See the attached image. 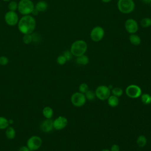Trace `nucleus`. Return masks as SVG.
<instances>
[{
    "label": "nucleus",
    "mask_w": 151,
    "mask_h": 151,
    "mask_svg": "<svg viewBox=\"0 0 151 151\" xmlns=\"http://www.w3.org/2000/svg\"><path fill=\"white\" fill-rule=\"evenodd\" d=\"M35 25L34 18L29 15L22 17L18 22V29L23 34H31L34 30Z\"/></svg>",
    "instance_id": "1"
},
{
    "label": "nucleus",
    "mask_w": 151,
    "mask_h": 151,
    "mask_svg": "<svg viewBox=\"0 0 151 151\" xmlns=\"http://www.w3.org/2000/svg\"><path fill=\"white\" fill-rule=\"evenodd\" d=\"M87 50V44L86 42L82 40L75 41L71 46L70 51L73 55L78 57L86 53Z\"/></svg>",
    "instance_id": "2"
},
{
    "label": "nucleus",
    "mask_w": 151,
    "mask_h": 151,
    "mask_svg": "<svg viewBox=\"0 0 151 151\" xmlns=\"http://www.w3.org/2000/svg\"><path fill=\"white\" fill-rule=\"evenodd\" d=\"M117 8L123 14H130L134 11L135 4L133 0H118Z\"/></svg>",
    "instance_id": "3"
},
{
    "label": "nucleus",
    "mask_w": 151,
    "mask_h": 151,
    "mask_svg": "<svg viewBox=\"0 0 151 151\" xmlns=\"http://www.w3.org/2000/svg\"><path fill=\"white\" fill-rule=\"evenodd\" d=\"M34 3L31 0H21L18 4V10L24 15H28L34 10Z\"/></svg>",
    "instance_id": "4"
},
{
    "label": "nucleus",
    "mask_w": 151,
    "mask_h": 151,
    "mask_svg": "<svg viewBox=\"0 0 151 151\" xmlns=\"http://www.w3.org/2000/svg\"><path fill=\"white\" fill-rule=\"evenodd\" d=\"M42 143V140L40 136H32L27 141V146L31 150L35 151L40 149Z\"/></svg>",
    "instance_id": "5"
},
{
    "label": "nucleus",
    "mask_w": 151,
    "mask_h": 151,
    "mask_svg": "<svg viewBox=\"0 0 151 151\" xmlns=\"http://www.w3.org/2000/svg\"><path fill=\"white\" fill-rule=\"evenodd\" d=\"M104 34L105 31L103 27L100 26H96L91 29L90 36L92 41L99 42L103 38Z\"/></svg>",
    "instance_id": "6"
},
{
    "label": "nucleus",
    "mask_w": 151,
    "mask_h": 151,
    "mask_svg": "<svg viewBox=\"0 0 151 151\" xmlns=\"http://www.w3.org/2000/svg\"><path fill=\"white\" fill-rule=\"evenodd\" d=\"M71 101L74 106L81 107L86 102L85 94L80 92L74 93L71 97Z\"/></svg>",
    "instance_id": "7"
},
{
    "label": "nucleus",
    "mask_w": 151,
    "mask_h": 151,
    "mask_svg": "<svg viewBox=\"0 0 151 151\" xmlns=\"http://www.w3.org/2000/svg\"><path fill=\"white\" fill-rule=\"evenodd\" d=\"M110 89L106 86L101 85L97 87L96 90V96L98 99L101 100H105L107 99L110 96Z\"/></svg>",
    "instance_id": "8"
},
{
    "label": "nucleus",
    "mask_w": 151,
    "mask_h": 151,
    "mask_svg": "<svg viewBox=\"0 0 151 151\" xmlns=\"http://www.w3.org/2000/svg\"><path fill=\"white\" fill-rule=\"evenodd\" d=\"M126 93L127 96L129 97L136 99L141 96L142 90L139 86L134 84H132L127 87L126 89Z\"/></svg>",
    "instance_id": "9"
},
{
    "label": "nucleus",
    "mask_w": 151,
    "mask_h": 151,
    "mask_svg": "<svg viewBox=\"0 0 151 151\" xmlns=\"http://www.w3.org/2000/svg\"><path fill=\"white\" fill-rule=\"evenodd\" d=\"M124 27L126 31L130 34L136 33L139 29L137 21L133 18H129L125 21Z\"/></svg>",
    "instance_id": "10"
},
{
    "label": "nucleus",
    "mask_w": 151,
    "mask_h": 151,
    "mask_svg": "<svg viewBox=\"0 0 151 151\" xmlns=\"http://www.w3.org/2000/svg\"><path fill=\"white\" fill-rule=\"evenodd\" d=\"M18 16L15 11H9L5 15V21L6 23L10 25H15L18 22Z\"/></svg>",
    "instance_id": "11"
},
{
    "label": "nucleus",
    "mask_w": 151,
    "mask_h": 151,
    "mask_svg": "<svg viewBox=\"0 0 151 151\" xmlns=\"http://www.w3.org/2000/svg\"><path fill=\"white\" fill-rule=\"evenodd\" d=\"M68 120L64 116H58L53 120V127L57 130H61L67 125Z\"/></svg>",
    "instance_id": "12"
},
{
    "label": "nucleus",
    "mask_w": 151,
    "mask_h": 151,
    "mask_svg": "<svg viewBox=\"0 0 151 151\" xmlns=\"http://www.w3.org/2000/svg\"><path fill=\"white\" fill-rule=\"evenodd\" d=\"M53 128V120L51 119H46L44 120L40 124L41 130L45 133H49L51 132Z\"/></svg>",
    "instance_id": "13"
},
{
    "label": "nucleus",
    "mask_w": 151,
    "mask_h": 151,
    "mask_svg": "<svg viewBox=\"0 0 151 151\" xmlns=\"http://www.w3.org/2000/svg\"><path fill=\"white\" fill-rule=\"evenodd\" d=\"M5 136L9 140H12L16 136V132L15 129L12 126H8L5 129Z\"/></svg>",
    "instance_id": "14"
},
{
    "label": "nucleus",
    "mask_w": 151,
    "mask_h": 151,
    "mask_svg": "<svg viewBox=\"0 0 151 151\" xmlns=\"http://www.w3.org/2000/svg\"><path fill=\"white\" fill-rule=\"evenodd\" d=\"M48 8V4L44 1H39L35 6V9L38 12L45 11Z\"/></svg>",
    "instance_id": "15"
},
{
    "label": "nucleus",
    "mask_w": 151,
    "mask_h": 151,
    "mask_svg": "<svg viewBox=\"0 0 151 151\" xmlns=\"http://www.w3.org/2000/svg\"><path fill=\"white\" fill-rule=\"evenodd\" d=\"M107 102H108V104L110 107H115L119 104V100L118 97L112 95V96H110L107 99Z\"/></svg>",
    "instance_id": "16"
},
{
    "label": "nucleus",
    "mask_w": 151,
    "mask_h": 151,
    "mask_svg": "<svg viewBox=\"0 0 151 151\" xmlns=\"http://www.w3.org/2000/svg\"><path fill=\"white\" fill-rule=\"evenodd\" d=\"M42 113L45 119H51L53 116V110L51 107L49 106H46L44 107Z\"/></svg>",
    "instance_id": "17"
},
{
    "label": "nucleus",
    "mask_w": 151,
    "mask_h": 151,
    "mask_svg": "<svg viewBox=\"0 0 151 151\" xmlns=\"http://www.w3.org/2000/svg\"><path fill=\"white\" fill-rule=\"evenodd\" d=\"M76 61L77 64L80 65H86L89 62V58L87 55L83 54L82 55L77 57V58L76 60Z\"/></svg>",
    "instance_id": "18"
},
{
    "label": "nucleus",
    "mask_w": 151,
    "mask_h": 151,
    "mask_svg": "<svg viewBox=\"0 0 151 151\" xmlns=\"http://www.w3.org/2000/svg\"><path fill=\"white\" fill-rule=\"evenodd\" d=\"M129 41L131 44L134 45H139L141 43L140 37L135 34H132L129 36Z\"/></svg>",
    "instance_id": "19"
},
{
    "label": "nucleus",
    "mask_w": 151,
    "mask_h": 151,
    "mask_svg": "<svg viewBox=\"0 0 151 151\" xmlns=\"http://www.w3.org/2000/svg\"><path fill=\"white\" fill-rule=\"evenodd\" d=\"M9 125V120L3 116H0V129L4 130L6 129Z\"/></svg>",
    "instance_id": "20"
},
{
    "label": "nucleus",
    "mask_w": 151,
    "mask_h": 151,
    "mask_svg": "<svg viewBox=\"0 0 151 151\" xmlns=\"http://www.w3.org/2000/svg\"><path fill=\"white\" fill-rule=\"evenodd\" d=\"M146 143H147V139L145 136L140 135L137 137V144L139 147H144L146 145Z\"/></svg>",
    "instance_id": "21"
},
{
    "label": "nucleus",
    "mask_w": 151,
    "mask_h": 151,
    "mask_svg": "<svg viewBox=\"0 0 151 151\" xmlns=\"http://www.w3.org/2000/svg\"><path fill=\"white\" fill-rule=\"evenodd\" d=\"M141 101L145 105H148V104H150L151 103V96L147 93L142 94L141 96Z\"/></svg>",
    "instance_id": "22"
},
{
    "label": "nucleus",
    "mask_w": 151,
    "mask_h": 151,
    "mask_svg": "<svg viewBox=\"0 0 151 151\" xmlns=\"http://www.w3.org/2000/svg\"><path fill=\"white\" fill-rule=\"evenodd\" d=\"M140 25L143 28H147L151 25V18H144L140 21Z\"/></svg>",
    "instance_id": "23"
},
{
    "label": "nucleus",
    "mask_w": 151,
    "mask_h": 151,
    "mask_svg": "<svg viewBox=\"0 0 151 151\" xmlns=\"http://www.w3.org/2000/svg\"><path fill=\"white\" fill-rule=\"evenodd\" d=\"M112 94L117 97H120L123 94V90L120 87H115L111 91Z\"/></svg>",
    "instance_id": "24"
},
{
    "label": "nucleus",
    "mask_w": 151,
    "mask_h": 151,
    "mask_svg": "<svg viewBox=\"0 0 151 151\" xmlns=\"http://www.w3.org/2000/svg\"><path fill=\"white\" fill-rule=\"evenodd\" d=\"M85 96L86 99L88 100H93L96 97V94L91 90H88L86 93H85Z\"/></svg>",
    "instance_id": "25"
},
{
    "label": "nucleus",
    "mask_w": 151,
    "mask_h": 151,
    "mask_svg": "<svg viewBox=\"0 0 151 151\" xmlns=\"http://www.w3.org/2000/svg\"><path fill=\"white\" fill-rule=\"evenodd\" d=\"M32 41V36L31 34H24L23 37V41L25 44H28Z\"/></svg>",
    "instance_id": "26"
},
{
    "label": "nucleus",
    "mask_w": 151,
    "mask_h": 151,
    "mask_svg": "<svg viewBox=\"0 0 151 151\" xmlns=\"http://www.w3.org/2000/svg\"><path fill=\"white\" fill-rule=\"evenodd\" d=\"M8 8L9 11H15L18 9V4L15 1H11L8 4Z\"/></svg>",
    "instance_id": "27"
},
{
    "label": "nucleus",
    "mask_w": 151,
    "mask_h": 151,
    "mask_svg": "<svg viewBox=\"0 0 151 151\" xmlns=\"http://www.w3.org/2000/svg\"><path fill=\"white\" fill-rule=\"evenodd\" d=\"M88 85L86 83H82L79 86V91L81 93H86L88 90Z\"/></svg>",
    "instance_id": "28"
},
{
    "label": "nucleus",
    "mask_w": 151,
    "mask_h": 151,
    "mask_svg": "<svg viewBox=\"0 0 151 151\" xmlns=\"http://www.w3.org/2000/svg\"><path fill=\"white\" fill-rule=\"evenodd\" d=\"M66 61L67 60L63 55H59L57 58V62L60 65H64V64H65Z\"/></svg>",
    "instance_id": "29"
},
{
    "label": "nucleus",
    "mask_w": 151,
    "mask_h": 151,
    "mask_svg": "<svg viewBox=\"0 0 151 151\" xmlns=\"http://www.w3.org/2000/svg\"><path fill=\"white\" fill-rule=\"evenodd\" d=\"M9 63V59L8 57L5 56L0 57V65H6Z\"/></svg>",
    "instance_id": "30"
},
{
    "label": "nucleus",
    "mask_w": 151,
    "mask_h": 151,
    "mask_svg": "<svg viewBox=\"0 0 151 151\" xmlns=\"http://www.w3.org/2000/svg\"><path fill=\"white\" fill-rule=\"evenodd\" d=\"M63 55L65 57L67 61L71 60V58H72V57H73L72 53L70 51H68V50H67V51H64V52L63 54Z\"/></svg>",
    "instance_id": "31"
},
{
    "label": "nucleus",
    "mask_w": 151,
    "mask_h": 151,
    "mask_svg": "<svg viewBox=\"0 0 151 151\" xmlns=\"http://www.w3.org/2000/svg\"><path fill=\"white\" fill-rule=\"evenodd\" d=\"M110 151H120V147L117 145H113L111 147V150Z\"/></svg>",
    "instance_id": "32"
},
{
    "label": "nucleus",
    "mask_w": 151,
    "mask_h": 151,
    "mask_svg": "<svg viewBox=\"0 0 151 151\" xmlns=\"http://www.w3.org/2000/svg\"><path fill=\"white\" fill-rule=\"evenodd\" d=\"M18 151H31L27 146H22L19 147Z\"/></svg>",
    "instance_id": "33"
},
{
    "label": "nucleus",
    "mask_w": 151,
    "mask_h": 151,
    "mask_svg": "<svg viewBox=\"0 0 151 151\" xmlns=\"http://www.w3.org/2000/svg\"><path fill=\"white\" fill-rule=\"evenodd\" d=\"M142 2L148 4H150L151 3V0H141Z\"/></svg>",
    "instance_id": "34"
},
{
    "label": "nucleus",
    "mask_w": 151,
    "mask_h": 151,
    "mask_svg": "<svg viewBox=\"0 0 151 151\" xmlns=\"http://www.w3.org/2000/svg\"><path fill=\"white\" fill-rule=\"evenodd\" d=\"M101 1L104 3H108V2H110L111 0H101Z\"/></svg>",
    "instance_id": "35"
},
{
    "label": "nucleus",
    "mask_w": 151,
    "mask_h": 151,
    "mask_svg": "<svg viewBox=\"0 0 151 151\" xmlns=\"http://www.w3.org/2000/svg\"><path fill=\"white\" fill-rule=\"evenodd\" d=\"M101 151H110V150H109V149H105L102 150Z\"/></svg>",
    "instance_id": "36"
},
{
    "label": "nucleus",
    "mask_w": 151,
    "mask_h": 151,
    "mask_svg": "<svg viewBox=\"0 0 151 151\" xmlns=\"http://www.w3.org/2000/svg\"><path fill=\"white\" fill-rule=\"evenodd\" d=\"M3 1H9V0H3Z\"/></svg>",
    "instance_id": "37"
},
{
    "label": "nucleus",
    "mask_w": 151,
    "mask_h": 151,
    "mask_svg": "<svg viewBox=\"0 0 151 151\" xmlns=\"http://www.w3.org/2000/svg\"><path fill=\"white\" fill-rule=\"evenodd\" d=\"M150 8H151V3L150 4Z\"/></svg>",
    "instance_id": "38"
}]
</instances>
